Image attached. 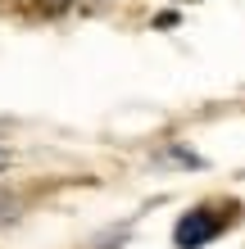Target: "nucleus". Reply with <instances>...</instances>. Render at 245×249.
Instances as JSON below:
<instances>
[{
	"label": "nucleus",
	"instance_id": "f257e3e1",
	"mask_svg": "<svg viewBox=\"0 0 245 249\" xmlns=\"http://www.w3.org/2000/svg\"><path fill=\"white\" fill-rule=\"evenodd\" d=\"M0 163H5V154H0Z\"/></svg>",
	"mask_w": 245,
	"mask_h": 249
}]
</instances>
